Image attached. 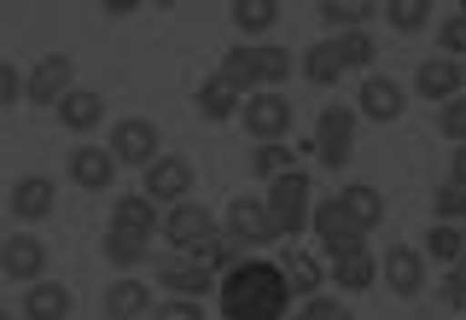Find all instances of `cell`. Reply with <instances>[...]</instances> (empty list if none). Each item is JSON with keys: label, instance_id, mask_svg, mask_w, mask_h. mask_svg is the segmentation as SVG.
Masks as SVG:
<instances>
[{"label": "cell", "instance_id": "1", "mask_svg": "<svg viewBox=\"0 0 466 320\" xmlns=\"http://www.w3.org/2000/svg\"><path fill=\"white\" fill-rule=\"evenodd\" d=\"M216 303H222V320H286L291 315V291L280 262L245 256L239 268H228L216 280Z\"/></svg>", "mask_w": 466, "mask_h": 320}, {"label": "cell", "instance_id": "2", "mask_svg": "<svg viewBox=\"0 0 466 320\" xmlns=\"http://www.w3.org/2000/svg\"><path fill=\"white\" fill-rule=\"evenodd\" d=\"M309 210H315V181L303 169L268 181L262 215H268V233H274V239H298V233H309Z\"/></svg>", "mask_w": 466, "mask_h": 320}, {"label": "cell", "instance_id": "3", "mask_svg": "<svg viewBox=\"0 0 466 320\" xmlns=\"http://www.w3.org/2000/svg\"><path fill=\"white\" fill-rule=\"evenodd\" d=\"M309 227H315V239H320V251H327V262L368 256V233H361V227L344 215L339 198H320L315 210H309Z\"/></svg>", "mask_w": 466, "mask_h": 320}, {"label": "cell", "instance_id": "4", "mask_svg": "<svg viewBox=\"0 0 466 320\" xmlns=\"http://www.w3.org/2000/svg\"><path fill=\"white\" fill-rule=\"evenodd\" d=\"M303 152H315V164H327V169H344L350 152H356V111L350 105H320L315 140L303 145Z\"/></svg>", "mask_w": 466, "mask_h": 320}, {"label": "cell", "instance_id": "5", "mask_svg": "<svg viewBox=\"0 0 466 320\" xmlns=\"http://www.w3.org/2000/svg\"><path fill=\"white\" fill-rule=\"evenodd\" d=\"M106 152L116 157V169H146V164H157V157H164V135H157L152 116H123V123L111 128Z\"/></svg>", "mask_w": 466, "mask_h": 320}, {"label": "cell", "instance_id": "6", "mask_svg": "<svg viewBox=\"0 0 466 320\" xmlns=\"http://www.w3.org/2000/svg\"><path fill=\"white\" fill-rule=\"evenodd\" d=\"M239 123H245V135L257 145H274V140L291 135V99L286 94H245Z\"/></svg>", "mask_w": 466, "mask_h": 320}, {"label": "cell", "instance_id": "7", "mask_svg": "<svg viewBox=\"0 0 466 320\" xmlns=\"http://www.w3.org/2000/svg\"><path fill=\"white\" fill-rule=\"evenodd\" d=\"M157 233H164V239L175 245V256H181V251H193V245H204L216 233V215L204 210L198 198H187V204H169V210L157 215Z\"/></svg>", "mask_w": 466, "mask_h": 320}, {"label": "cell", "instance_id": "8", "mask_svg": "<svg viewBox=\"0 0 466 320\" xmlns=\"http://www.w3.org/2000/svg\"><path fill=\"white\" fill-rule=\"evenodd\" d=\"M140 193L152 204H164V210H169V204H187V198H193V164H187L181 152H164L157 164H146V186H140Z\"/></svg>", "mask_w": 466, "mask_h": 320}, {"label": "cell", "instance_id": "9", "mask_svg": "<svg viewBox=\"0 0 466 320\" xmlns=\"http://www.w3.org/2000/svg\"><path fill=\"white\" fill-rule=\"evenodd\" d=\"M70 87H76V65H70L65 53H47V58H35V70L24 76V99L47 111V105H58V99L70 94Z\"/></svg>", "mask_w": 466, "mask_h": 320}, {"label": "cell", "instance_id": "10", "mask_svg": "<svg viewBox=\"0 0 466 320\" xmlns=\"http://www.w3.org/2000/svg\"><path fill=\"white\" fill-rule=\"evenodd\" d=\"M0 274L18 285H35L41 274H47V245L35 239V233H6L0 239Z\"/></svg>", "mask_w": 466, "mask_h": 320}, {"label": "cell", "instance_id": "11", "mask_svg": "<svg viewBox=\"0 0 466 320\" xmlns=\"http://www.w3.org/2000/svg\"><path fill=\"white\" fill-rule=\"evenodd\" d=\"M53 204H58L53 175H18V181H12V193H6V210L18 215V222H47Z\"/></svg>", "mask_w": 466, "mask_h": 320}, {"label": "cell", "instance_id": "12", "mask_svg": "<svg viewBox=\"0 0 466 320\" xmlns=\"http://www.w3.org/2000/svg\"><path fill=\"white\" fill-rule=\"evenodd\" d=\"M461 87H466V65H455V58H426L414 70V94L426 105H449V99H461Z\"/></svg>", "mask_w": 466, "mask_h": 320}, {"label": "cell", "instance_id": "13", "mask_svg": "<svg viewBox=\"0 0 466 320\" xmlns=\"http://www.w3.org/2000/svg\"><path fill=\"white\" fill-rule=\"evenodd\" d=\"M356 105H361V116H373V123H397V116L408 111V87L390 82V76H361Z\"/></svg>", "mask_w": 466, "mask_h": 320}, {"label": "cell", "instance_id": "14", "mask_svg": "<svg viewBox=\"0 0 466 320\" xmlns=\"http://www.w3.org/2000/svg\"><path fill=\"white\" fill-rule=\"evenodd\" d=\"M157 285H164L169 297L204 303V291H216V274L204 268L198 256H169V262H164V274H157Z\"/></svg>", "mask_w": 466, "mask_h": 320}, {"label": "cell", "instance_id": "15", "mask_svg": "<svg viewBox=\"0 0 466 320\" xmlns=\"http://www.w3.org/2000/svg\"><path fill=\"white\" fill-rule=\"evenodd\" d=\"M379 274H385V285L397 291V297H420V291H426V256H420L414 245H390Z\"/></svg>", "mask_w": 466, "mask_h": 320}, {"label": "cell", "instance_id": "16", "mask_svg": "<svg viewBox=\"0 0 466 320\" xmlns=\"http://www.w3.org/2000/svg\"><path fill=\"white\" fill-rule=\"evenodd\" d=\"M70 181H76L82 193H106L116 181V157L106 145H76V152H70Z\"/></svg>", "mask_w": 466, "mask_h": 320}, {"label": "cell", "instance_id": "17", "mask_svg": "<svg viewBox=\"0 0 466 320\" xmlns=\"http://www.w3.org/2000/svg\"><path fill=\"white\" fill-rule=\"evenodd\" d=\"M228 239L239 245H274V233H268V215H262V198H233L228 204Z\"/></svg>", "mask_w": 466, "mask_h": 320}, {"label": "cell", "instance_id": "18", "mask_svg": "<svg viewBox=\"0 0 466 320\" xmlns=\"http://www.w3.org/2000/svg\"><path fill=\"white\" fill-rule=\"evenodd\" d=\"M53 111H58V123H65L70 135H87V128H99V123H106V99H99L94 87H70V94L58 99Z\"/></svg>", "mask_w": 466, "mask_h": 320}, {"label": "cell", "instance_id": "19", "mask_svg": "<svg viewBox=\"0 0 466 320\" xmlns=\"http://www.w3.org/2000/svg\"><path fill=\"white\" fill-rule=\"evenodd\" d=\"M70 309H76V297L58 280H35L24 291V320H70Z\"/></svg>", "mask_w": 466, "mask_h": 320}, {"label": "cell", "instance_id": "20", "mask_svg": "<svg viewBox=\"0 0 466 320\" xmlns=\"http://www.w3.org/2000/svg\"><path fill=\"white\" fill-rule=\"evenodd\" d=\"M339 204H344V215H350L361 233H373L379 222H385V193H379L373 181H350L344 193H339Z\"/></svg>", "mask_w": 466, "mask_h": 320}, {"label": "cell", "instance_id": "21", "mask_svg": "<svg viewBox=\"0 0 466 320\" xmlns=\"http://www.w3.org/2000/svg\"><path fill=\"white\" fill-rule=\"evenodd\" d=\"M111 227L116 233H135V239H152L157 233V204L146 198V193H123L111 204Z\"/></svg>", "mask_w": 466, "mask_h": 320}, {"label": "cell", "instance_id": "22", "mask_svg": "<svg viewBox=\"0 0 466 320\" xmlns=\"http://www.w3.org/2000/svg\"><path fill=\"white\" fill-rule=\"evenodd\" d=\"M99 303H106V320H140V315H152V309H157L152 291H146L140 280H111Z\"/></svg>", "mask_w": 466, "mask_h": 320}, {"label": "cell", "instance_id": "23", "mask_svg": "<svg viewBox=\"0 0 466 320\" xmlns=\"http://www.w3.org/2000/svg\"><path fill=\"white\" fill-rule=\"evenodd\" d=\"M320 24H327V41L332 35H350V29H368V18H373V0H320Z\"/></svg>", "mask_w": 466, "mask_h": 320}, {"label": "cell", "instance_id": "24", "mask_svg": "<svg viewBox=\"0 0 466 320\" xmlns=\"http://www.w3.org/2000/svg\"><path fill=\"white\" fill-rule=\"evenodd\" d=\"M280 274H286V291L291 297H320V262L309 251H280Z\"/></svg>", "mask_w": 466, "mask_h": 320}, {"label": "cell", "instance_id": "25", "mask_svg": "<svg viewBox=\"0 0 466 320\" xmlns=\"http://www.w3.org/2000/svg\"><path fill=\"white\" fill-rule=\"evenodd\" d=\"M298 70V58H291L286 47H274V41H257V82L262 94H286V76Z\"/></svg>", "mask_w": 466, "mask_h": 320}, {"label": "cell", "instance_id": "26", "mask_svg": "<svg viewBox=\"0 0 466 320\" xmlns=\"http://www.w3.org/2000/svg\"><path fill=\"white\" fill-rule=\"evenodd\" d=\"M193 105H198V116H204V123H233V111H239L245 99L233 94V87H228L222 76H210V82H204L198 94H193Z\"/></svg>", "mask_w": 466, "mask_h": 320}, {"label": "cell", "instance_id": "27", "mask_svg": "<svg viewBox=\"0 0 466 320\" xmlns=\"http://www.w3.org/2000/svg\"><path fill=\"white\" fill-rule=\"evenodd\" d=\"M181 256H198L204 268L216 274V280H222L228 268H239V262H245V256H239V245H233L228 233H210V239H204V245H193V251H181Z\"/></svg>", "mask_w": 466, "mask_h": 320}, {"label": "cell", "instance_id": "28", "mask_svg": "<svg viewBox=\"0 0 466 320\" xmlns=\"http://www.w3.org/2000/svg\"><path fill=\"white\" fill-rule=\"evenodd\" d=\"M420 256H426V262H449V268H455V262L466 256V233L449 227V222H437L426 233V245H420Z\"/></svg>", "mask_w": 466, "mask_h": 320}, {"label": "cell", "instance_id": "29", "mask_svg": "<svg viewBox=\"0 0 466 320\" xmlns=\"http://www.w3.org/2000/svg\"><path fill=\"white\" fill-rule=\"evenodd\" d=\"M233 24H239L245 35H268V29L280 24V0H233Z\"/></svg>", "mask_w": 466, "mask_h": 320}, {"label": "cell", "instance_id": "30", "mask_svg": "<svg viewBox=\"0 0 466 320\" xmlns=\"http://www.w3.org/2000/svg\"><path fill=\"white\" fill-rule=\"evenodd\" d=\"M291 169H298V152H291L286 140L257 145V152H251V175H257V181H280V175H291Z\"/></svg>", "mask_w": 466, "mask_h": 320}, {"label": "cell", "instance_id": "31", "mask_svg": "<svg viewBox=\"0 0 466 320\" xmlns=\"http://www.w3.org/2000/svg\"><path fill=\"white\" fill-rule=\"evenodd\" d=\"M379 12L390 18V29H397V35H420V29L431 24V0H385Z\"/></svg>", "mask_w": 466, "mask_h": 320}, {"label": "cell", "instance_id": "32", "mask_svg": "<svg viewBox=\"0 0 466 320\" xmlns=\"http://www.w3.org/2000/svg\"><path fill=\"white\" fill-rule=\"evenodd\" d=\"M332 58H339V70H368L373 65V35H368V29L332 35Z\"/></svg>", "mask_w": 466, "mask_h": 320}, {"label": "cell", "instance_id": "33", "mask_svg": "<svg viewBox=\"0 0 466 320\" xmlns=\"http://www.w3.org/2000/svg\"><path fill=\"white\" fill-rule=\"evenodd\" d=\"M303 76H309L315 87H339V76H344V70H339V58H332V41H315V47L309 53H303Z\"/></svg>", "mask_w": 466, "mask_h": 320}, {"label": "cell", "instance_id": "34", "mask_svg": "<svg viewBox=\"0 0 466 320\" xmlns=\"http://www.w3.org/2000/svg\"><path fill=\"white\" fill-rule=\"evenodd\" d=\"M99 251H106V262H111V268H140V262H146V239H135V233H106V245H99Z\"/></svg>", "mask_w": 466, "mask_h": 320}, {"label": "cell", "instance_id": "35", "mask_svg": "<svg viewBox=\"0 0 466 320\" xmlns=\"http://www.w3.org/2000/svg\"><path fill=\"white\" fill-rule=\"evenodd\" d=\"M431 215H437V222H449V227H466V186L443 181L431 193Z\"/></svg>", "mask_w": 466, "mask_h": 320}, {"label": "cell", "instance_id": "36", "mask_svg": "<svg viewBox=\"0 0 466 320\" xmlns=\"http://www.w3.org/2000/svg\"><path fill=\"white\" fill-rule=\"evenodd\" d=\"M332 285H339V291H368V285H373V256L332 262Z\"/></svg>", "mask_w": 466, "mask_h": 320}, {"label": "cell", "instance_id": "37", "mask_svg": "<svg viewBox=\"0 0 466 320\" xmlns=\"http://www.w3.org/2000/svg\"><path fill=\"white\" fill-rule=\"evenodd\" d=\"M437 47H443V58L466 65V12H449V18L437 24Z\"/></svg>", "mask_w": 466, "mask_h": 320}, {"label": "cell", "instance_id": "38", "mask_svg": "<svg viewBox=\"0 0 466 320\" xmlns=\"http://www.w3.org/2000/svg\"><path fill=\"white\" fill-rule=\"evenodd\" d=\"M437 128H443V140L466 145V94H461V99H449V105L437 111Z\"/></svg>", "mask_w": 466, "mask_h": 320}, {"label": "cell", "instance_id": "39", "mask_svg": "<svg viewBox=\"0 0 466 320\" xmlns=\"http://www.w3.org/2000/svg\"><path fill=\"white\" fill-rule=\"evenodd\" d=\"M286 320H350V303H339V297H309L298 315H286Z\"/></svg>", "mask_w": 466, "mask_h": 320}, {"label": "cell", "instance_id": "40", "mask_svg": "<svg viewBox=\"0 0 466 320\" xmlns=\"http://www.w3.org/2000/svg\"><path fill=\"white\" fill-rule=\"evenodd\" d=\"M18 99H24V70L12 65V58H0V111L18 105Z\"/></svg>", "mask_w": 466, "mask_h": 320}, {"label": "cell", "instance_id": "41", "mask_svg": "<svg viewBox=\"0 0 466 320\" xmlns=\"http://www.w3.org/2000/svg\"><path fill=\"white\" fill-rule=\"evenodd\" d=\"M443 303H449V309H461V315H466V256L455 262V268H449V280H443Z\"/></svg>", "mask_w": 466, "mask_h": 320}, {"label": "cell", "instance_id": "42", "mask_svg": "<svg viewBox=\"0 0 466 320\" xmlns=\"http://www.w3.org/2000/svg\"><path fill=\"white\" fill-rule=\"evenodd\" d=\"M152 320H204V303H187V297H169V303H157Z\"/></svg>", "mask_w": 466, "mask_h": 320}, {"label": "cell", "instance_id": "43", "mask_svg": "<svg viewBox=\"0 0 466 320\" xmlns=\"http://www.w3.org/2000/svg\"><path fill=\"white\" fill-rule=\"evenodd\" d=\"M449 181H455V186H466V145H461L455 157H449Z\"/></svg>", "mask_w": 466, "mask_h": 320}, {"label": "cell", "instance_id": "44", "mask_svg": "<svg viewBox=\"0 0 466 320\" xmlns=\"http://www.w3.org/2000/svg\"><path fill=\"white\" fill-rule=\"evenodd\" d=\"M0 320H18V315H12V309H0Z\"/></svg>", "mask_w": 466, "mask_h": 320}, {"label": "cell", "instance_id": "45", "mask_svg": "<svg viewBox=\"0 0 466 320\" xmlns=\"http://www.w3.org/2000/svg\"><path fill=\"white\" fill-rule=\"evenodd\" d=\"M461 12H466V0H461Z\"/></svg>", "mask_w": 466, "mask_h": 320}, {"label": "cell", "instance_id": "46", "mask_svg": "<svg viewBox=\"0 0 466 320\" xmlns=\"http://www.w3.org/2000/svg\"><path fill=\"white\" fill-rule=\"evenodd\" d=\"M0 239H6V233H0Z\"/></svg>", "mask_w": 466, "mask_h": 320}, {"label": "cell", "instance_id": "47", "mask_svg": "<svg viewBox=\"0 0 466 320\" xmlns=\"http://www.w3.org/2000/svg\"><path fill=\"white\" fill-rule=\"evenodd\" d=\"M461 233H466V227H461Z\"/></svg>", "mask_w": 466, "mask_h": 320}]
</instances>
